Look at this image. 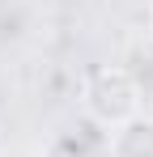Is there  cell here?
<instances>
[{
	"label": "cell",
	"instance_id": "cell-1",
	"mask_svg": "<svg viewBox=\"0 0 153 157\" xmlns=\"http://www.w3.org/2000/svg\"><path fill=\"white\" fill-rule=\"evenodd\" d=\"M140 81L128 72L124 64H98L81 81V110L98 128H119L140 115Z\"/></svg>",
	"mask_w": 153,
	"mask_h": 157
},
{
	"label": "cell",
	"instance_id": "cell-2",
	"mask_svg": "<svg viewBox=\"0 0 153 157\" xmlns=\"http://www.w3.org/2000/svg\"><path fill=\"white\" fill-rule=\"evenodd\" d=\"M106 153L111 157H153V119L136 115V119H128L119 128H111Z\"/></svg>",
	"mask_w": 153,
	"mask_h": 157
},
{
	"label": "cell",
	"instance_id": "cell-3",
	"mask_svg": "<svg viewBox=\"0 0 153 157\" xmlns=\"http://www.w3.org/2000/svg\"><path fill=\"white\" fill-rule=\"evenodd\" d=\"M149 38H153V4H149Z\"/></svg>",
	"mask_w": 153,
	"mask_h": 157
}]
</instances>
